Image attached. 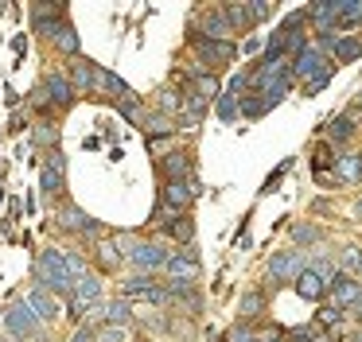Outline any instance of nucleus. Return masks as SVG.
Returning <instances> with one entry per match:
<instances>
[{
	"label": "nucleus",
	"instance_id": "obj_24",
	"mask_svg": "<svg viewBox=\"0 0 362 342\" xmlns=\"http://www.w3.org/2000/svg\"><path fill=\"white\" fill-rule=\"evenodd\" d=\"M51 43H55L63 54L78 59V31H74V23H71V20H63V23H59V31H55V39H51Z\"/></svg>",
	"mask_w": 362,
	"mask_h": 342
},
{
	"label": "nucleus",
	"instance_id": "obj_22",
	"mask_svg": "<svg viewBox=\"0 0 362 342\" xmlns=\"http://www.w3.org/2000/svg\"><path fill=\"white\" fill-rule=\"evenodd\" d=\"M94 253H98V269H102V272H113L121 261H125V253H121V241H117V237H102Z\"/></svg>",
	"mask_w": 362,
	"mask_h": 342
},
{
	"label": "nucleus",
	"instance_id": "obj_30",
	"mask_svg": "<svg viewBox=\"0 0 362 342\" xmlns=\"http://www.w3.org/2000/svg\"><path fill=\"white\" fill-rule=\"evenodd\" d=\"M343 319H346V311L335 307V303H323V307L315 311V326H323V331H327V326H331V331H339V323H343Z\"/></svg>",
	"mask_w": 362,
	"mask_h": 342
},
{
	"label": "nucleus",
	"instance_id": "obj_16",
	"mask_svg": "<svg viewBox=\"0 0 362 342\" xmlns=\"http://www.w3.org/2000/svg\"><path fill=\"white\" fill-rule=\"evenodd\" d=\"M43 90H47V98H51V105H59V109H66V105H74V86H71V78L66 74H47L43 78Z\"/></svg>",
	"mask_w": 362,
	"mask_h": 342
},
{
	"label": "nucleus",
	"instance_id": "obj_40",
	"mask_svg": "<svg viewBox=\"0 0 362 342\" xmlns=\"http://www.w3.org/2000/svg\"><path fill=\"white\" fill-rule=\"evenodd\" d=\"M71 342H98V331H94V326H78Z\"/></svg>",
	"mask_w": 362,
	"mask_h": 342
},
{
	"label": "nucleus",
	"instance_id": "obj_3",
	"mask_svg": "<svg viewBox=\"0 0 362 342\" xmlns=\"http://www.w3.org/2000/svg\"><path fill=\"white\" fill-rule=\"evenodd\" d=\"M4 331L20 342H43V323L32 315V307L24 300H12L4 307Z\"/></svg>",
	"mask_w": 362,
	"mask_h": 342
},
{
	"label": "nucleus",
	"instance_id": "obj_14",
	"mask_svg": "<svg viewBox=\"0 0 362 342\" xmlns=\"http://www.w3.org/2000/svg\"><path fill=\"white\" fill-rule=\"evenodd\" d=\"M191 202H195V194H191L187 183H164V191H160V206L168 214H187Z\"/></svg>",
	"mask_w": 362,
	"mask_h": 342
},
{
	"label": "nucleus",
	"instance_id": "obj_36",
	"mask_svg": "<svg viewBox=\"0 0 362 342\" xmlns=\"http://www.w3.org/2000/svg\"><path fill=\"white\" fill-rule=\"evenodd\" d=\"M98 342H129V331L125 326H102V331H98Z\"/></svg>",
	"mask_w": 362,
	"mask_h": 342
},
{
	"label": "nucleus",
	"instance_id": "obj_10",
	"mask_svg": "<svg viewBox=\"0 0 362 342\" xmlns=\"http://www.w3.org/2000/svg\"><path fill=\"white\" fill-rule=\"evenodd\" d=\"M320 47L331 54L335 62H354L362 59V35H323Z\"/></svg>",
	"mask_w": 362,
	"mask_h": 342
},
{
	"label": "nucleus",
	"instance_id": "obj_21",
	"mask_svg": "<svg viewBox=\"0 0 362 342\" xmlns=\"http://www.w3.org/2000/svg\"><path fill=\"white\" fill-rule=\"evenodd\" d=\"M222 12H226L230 31H250V28H257V23H253L250 4H242V0H226V4H222Z\"/></svg>",
	"mask_w": 362,
	"mask_h": 342
},
{
	"label": "nucleus",
	"instance_id": "obj_42",
	"mask_svg": "<svg viewBox=\"0 0 362 342\" xmlns=\"http://www.w3.org/2000/svg\"><path fill=\"white\" fill-rule=\"evenodd\" d=\"M346 315H354V319H362V292H358V300L351 303V307H346Z\"/></svg>",
	"mask_w": 362,
	"mask_h": 342
},
{
	"label": "nucleus",
	"instance_id": "obj_11",
	"mask_svg": "<svg viewBox=\"0 0 362 342\" xmlns=\"http://www.w3.org/2000/svg\"><path fill=\"white\" fill-rule=\"evenodd\" d=\"M24 303L32 307V315L40 319V323H55V319H59V300L47 292V288H40V284H35V288H28Z\"/></svg>",
	"mask_w": 362,
	"mask_h": 342
},
{
	"label": "nucleus",
	"instance_id": "obj_29",
	"mask_svg": "<svg viewBox=\"0 0 362 342\" xmlns=\"http://www.w3.org/2000/svg\"><path fill=\"white\" fill-rule=\"evenodd\" d=\"M214 113H218V121H238L242 117V98H234V93H222L218 101H214Z\"/></svg>",
	"mask_w": 362,
	"mask_h": 342
},
{
	"label": "nucleus",
	"instance_id": "obj_15",
	"mask_svg": "<svg viewBox=\"0 0 362 342\" xmlns=\"http://www.w3.org/2000/svg\"><path fill=\"white\" fill-rule=\"evenodd\" d=\"M66 78H71V86L78 93H94L98 90V62H90L78 54V59H71V74Z\"/></svg>",
	"mask_w": 362,
	"mask_h": 342
},
{
	"label": "nucleus",
	"instance_id": "obj_9",
	"mask_svg": "<svg viewBox=\"0 0 362 342\" xmlns=\"http://www.w3.org/2000/svg\"><path fill=\"white\" fill-rule=\"evenodd\" d=\"M160 171H164V183H187V179L195 175V155H191L187 148L168 152V155H160Z\"/></svg>",
	"mask_w": 362,
	"mask_h": 342
},
{
	"label": "nucleus",
	"instance_id": "obj_39",
	"mask_svg": "<svg viewBox=\"0 0 362 342\" xmlns=\"http://www.w3.org/2000/svg\"><path fill=\"white\" fill-rule=\"evenodd\" d=\"M331 78H335V66H331V70H323V74H320V78H312V82H308V93H320V90H323V86H327V82H331Z\"/></svg>",
	"mask_w": 362,
	"mask_h": 342
},
{
	"label": "nucleus",
	"instance_id": "obj_38",
	"mask_svg": "<svg viewBox=\"0 0 362 342\" xmlns=\"http://www.w3.org/2000/svg\"><path fill=\"white\" fill-rule=\"evenodd\" d=\"M315 334H320V326H296L288 334V342H315Z\"/></svg>",
	"mask_w": 362,
	"mask_h": 342
},
{
	"label": "nucleus",
	"instance_id": "obj_25",
	"mask_svg": "<svg viewBox=\"0 0 362 342\" xmlns=\"http://www.w3.org/2000/svg\"><path fill=\"white\" fill-rule=\"evenodd\" d=\"M102 319H105V326H125L133 319V307H129V300H113L102 307Z\"/></svg>",
	"mask_w": 362,
	"mask_h": 342
},
{
	"label": "nucleus",
	"instance_id": "obj_27",
	"mask_svg": "<svg viewBox=\"0 0 362 342\" xmlns=\"http://www.w3.org/2000/svg\"><path fill=\"white\" fill-rule=\"evenodd\" d=\"M339 4V28H362V0H335Z\"/></svg>",
	"mask_w": 362,
	"mask_h": 342
},
{
	"label": "nucleus",
	"instance_id": "obj_32",
	"mask_svg": "<svg viewBox=\"0 0 362 342\" xmlns=\"http://www.w3.org/2000/svg\"><path fill=\"white\" fill-rule=\"evenodd\" d=\"M269 101H265V93H257V90H250L242 98V117H261V113H269Z\"/></svg>",
	"mask_w": 362,
	"mask_h": 342
},
{
	"label": "nucleus",
	"instance_id": "obj_1",
	"mask_svg": "<svg viewBox=\"0 0 362 342\" xmlns=\"http://www.w3.org/2000/svg\"><path fill=\"white\" fill-rule=\"evenodd\" d=\"M35 280L51 295H66V300L74 295V272L66 264L63 249H43V253H35Z\"/></svg>",
	"mask_w": 362,
	"mask_h": 342
},
{
	"label": "nucleus",
	"instance_id": "obj_26",
	"mask_svg": "<svg viewBox=\"0 0 362 342\" xmlns=\"http://www.w3.org/2000/svg\"><path fill=\"white\" fill-rule=\"evenodd\" d=\"M261 311H265V292H245L242 303H238V315H242V323H253Z\"/></svg>",
	"mask_w": 362,
	"mask_h": 342
},
{
	"label": "nucleus",
	"instance_id": "obj_19",
	"mask_svg": "<svg viewBox=\"0 0 362 342\" xmlns=\"http://www.w3.org/2000/svg\"><path fill=\"white\" fill-rule=\"evenodd\" d=\"M191 93H195V98H203V101H218L222 93V82H218V74H211V70H203V74H195L191 78V86H187Z\"/></svg>",
	"mask_w": 362,
	"mask_h": 342
},
{
	"label": "nucleus",
	"instance_id": "obj_37",
	"mask_svg": "<svg viewBox=\"0 0 362 342\" xmlns=\"http://www.w3.org/2000/svg\"><path fill=\"white\" fill-rule=\"evenodd\" d=\"M230 342H257V331H253V323H238L234 331H230Z\"/></svg>",
	"mask_w": 362,
	"mask_h": 342
},
{
	"label": "nucleus",
	"instance_id": "obj_28",
	"mask_svg": "<svg viewBox=\"0 0 362 342\" xmlns=\"http://www.w3.org/2000/svg\"><path fill=\"white\" fill-rule=\"evenodd\" d=\"M339 269H343L346 276L362 280V249L358 245H346L343 253H339Z\"/></svg>",
	"mask_w": 362,
	"mask_h": 342
},
{
	"label": "nucleus",
	"instance_id": "obj_8",
	"mask_svg": "<svg viewBox=\"0 0 362 342\" xmlns=\"http://www.w3.org/2000/svg\"><path fill=\"white\" fill-rule=\"evenodd\" d=\"M304 269H308V261L296 249H281V253L269 256V280H281V284H296Z\"/></svg>",
	"mask_w": 362,
	"mask_h": 342
},
{
	"label": "nucleus",
	"instance_id": "obj_17",
	"mask_svg": "<svg viewBox=\"0 0 362 342\" xmlns=\"http://www.w3.org/2000/svg\"><path fill=\"white\" fill-rule=\"evenodd\" d=\"M358 292H362V284L354 276H346L343 269H339V276L331 280V303L335 307H351L354 300H358Z\"/></svg>",
	"mask_w": 362,
	"mask_h": 342
},
{
	"label": "nucleus",
	"instance_id": "obj_6",
	"mask_svg": "<svg viewBox=\"0 0 362 342\" xmlns=\"http://www.w3.org/2000/svg\"><path fill=\"white\" fill-rule=\"evenodd\" d=\"M335 62H331V54L323 51L320 43H312L308 51H300L296 59H292V78L296 82H312V78H320L323 70H331Z\"/></svg>",
	"mask_w": 362,
	"mask_h": 342
},
{
	"label": "nucleus",
	"instance_id": "obj_35",
	"mask_svg": "<svg viewBox=\"0 0 362 342\" xmlns=\"http://www.w3.org/2000/svg\"><path fill=\"white\" fill-rule=\"evenodd\" d=\"M250 12H253V23H265L276 16V0H250Z\"/></svg>",
	"mask_w": 362,
	"mask_h": 342
},
{
	"label": "nucleus",
	"instance_id": "obj_23",
	"mask_svg": "<svg viewBox=\"0 0 362 342\" xmlns=\"http://www.w3.org/2000/svg\"><path fill=\"white\" fill-rule=\"evenodd\" d=\"M296 292H300V300L320 303V300H323V292H327V284H323V280L315 276L312 269H304V272H300V280H296Z\"/></svg>",
	"mask_w": 362,
	"mask_h": 342
},
{
	"label": "nucleus",
	"instance_id": "obj_18",
	"mask_svg": "<svg viewBox=\"0 0 362 342\" xmlns=\"http://www.w3.org/2000/svg\"><path fill=\"white\" fill-rule=\"evenodd\" d=\"M160 230H164V237H172L175 245L187 249L191 241H195V218H191V214H175L172 222H164Z\"/></svg>",
	"mask_w": 362,
	"mask_h": 342
},
{
	"label": "nucleus",
	"instance_id": "obj_33",
	"mask_svg": "<svg viewBox=\"0 0 362 342\" xmlns=\"http://www.w3.org/2000/svg\"><path fill=\"white\" fill-rule=\"evenodd\" d=\"M292 241L296 245H315V241H323V230L312 222H300V225H292Z\"/></svg>",
	"mask_w": 362,
	"mask_h": 342
},
{
	"label": "nucleus",
	"instance_id": "obj_43",
	"mask_svg": "<svg viewBox=\"0 0 362 342\" xmlns=\"http://www.w3.org/2000/svg\"><path fill=\"white\" fill-rule=\"evenodd\" d=\"M354 109H358V113H362V93H358V105H354Z\"/></svg>",
	"mask_w": 362,
	"mask_h": 342
},
{
	"label": "nucleus",
	"instance_id": "obj_13",
	"mask_svg": "<svg viewBox=\"0 0 362 342\" xmlns=\"http://www.w3.org/2000/svg\"><path fill=\"white\" fill-rule=\"evenodd\" d=\"M354 132H358V109H346L343 117H335V121L327 124V144L339 152L343 144H351V140H354Z\"/></svg>",
	"mask_w": 362,
	"mask_h": 342
},
{
	"label": "nucleus",
	"instance_id": "obj_2",
	"mask_svg": "<svg viewBox=\"0 0 362 342\" xmlns=\"http://www.w3.org/2000/svg\"><path fill=\"white\" fill-rule=\"evenodd\" d=\"M117 241H121V245H129L125 256L136 264V272H148V276H152V272L168 269V256H172V253H168L164 241H133L129 233H121Z\"/></svg>",
	"mask_w": 362,
	"mask_h": 342
},
{
	"label": "nucleus",
	"instance_id": "obj_5",
	"mask_svg": "<svg viewBox=\"0 0 362 342\" xmlns=\"http://www.w3.org/2000/svg\"><path fill=\"white\" fill-rule=\"evenodd\" d=\"M98 300H102V276H98V272H86V276H78V280H74V295L66 300V307H71V319H82Z\"/></svg>",
	"mask_w": 362,
	"mask_h": 342
},
{
	"label": "nucleus",
	"instance_id": "obj_7",
	"mask_svg": "<svg viewBox=\"0 0 362 342\" xmlns=\"http://www.w3.org/2000/svg\"><path fill=\"white\" fill-rule=\"evenodd\" d=\"M40 191L47 194V199H63L66 191V155L59 152H47V160H43V171H40Z\"/></svg>",
	"mask_w": 362,
	"mask_h": 342
},
{
	"label": "nucleus",
	"instance_id": "obj_41",
	"mask_svg": "<svg viewBox=\"0 0 362 342\" xmlns=\"http://www.w3.org/2000/svg\"><path fill=\"white\" fill-rule=\"evenodd\" d=\"M242 51H250V54H253V51H261V39H257V35H250V39L242 43Z\"/></svg>",
	"mask_w": 362,
	"mask_h": 342
},
{
	"label": "nucleus",
	"instance_id": "obj_4",
	"mask_svg": "<svg viewBox=\"0 0 362 342\" xmlns=\"http://www.w3.org/2000/svg\"><path fill=\"white\" fill-rule=\"evenodd\" d=\"M191 47H195L199 62H203L211 74H214V66H226V62L238 59V43H234V39H191Z\"/></svg>",
	"mask_w": 362,
	"mask_h": 342
},
{
	"label": "nucleus",
	"instance_id": "obj_31",
	"mask_svg": "<svg viewBox=\"0 0 362 342\" xmlns=\"http://www.w3.org/2000/svg\"><path fill=\"white\" fill-rule=\"evenodd\" d=\"M113 105H117V113L125 117L129 124H141L144 121V101L136 98V93H133V98H125V101H113Z\"/></svg>",
	"mask_w": 362,
	"mask_h": 342
},
{
	"label": "nucleus",
	"instance_id": "obj_12",
	"mask_svg": "<svg viewBox=\"0 0 362 342\" xmlns=\"http://www.w3.org/2000/svg\"><path fill=\"white\" fill-rule=\"evenodd\" d=\"M168 276L172 280H183V284H195V276H199V256H195V249H180V253H172L168 256Z\"/></svg>",
	"mask_w": 362,
	"mask_h": 342
},
{
	"label": "nucleus",
	"instance_id": "obj_44",
	"mask_svg": "<svg viewBox=\"0 0 362 342\" xmlns=\"http://www.w3.org/2000/svg\"><path fill=\"white\" fill-rule=\"evenodd\" d=\"M0 342H8V338H4V334H0Z\"/></svg>",
	"mask_w": 362,
	"mask_h": 342
},
{
	"label": "nucleus",
	"instance_id": "obj_20",
	"mask_svg": "<svg viewBox=\"0 0 362 342\" xmlns=\"http://www.w3.org/2000/svg\"><path fill=\"white\" fill-rule=\"evenodd\" d=\"M335 179L339 183H362V152H343L335 160Z\"/></svg>",
	"mask_w": 362,
	"mask_h": 342
},
{
	"label": "nucleus",
	"instance_id": "obj_34",
	"mask_svg": "<svg viewBox=\"0 0 362 342\" xmlns=\"http://www.w3.org/2000/svg\"><path fill=\"white\" fill-rule=\"evenodd\" d=\"M35 144L55 152V144H59V124H55V121H43L40 129H35Z\"/></svg>",
	"mask_w": 362,
	"mask_h": 342
}]
</instances>
